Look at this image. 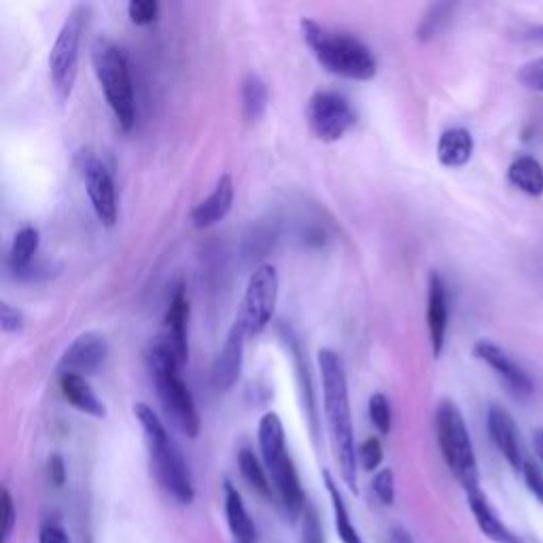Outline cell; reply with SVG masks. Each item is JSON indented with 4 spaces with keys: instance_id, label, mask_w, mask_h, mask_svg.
<instances>
[{
    "instance_id": "cell-1",
    "label": "cell",
    "mask_w": 543,
    "mask_h": 543,
    "mask_svg": "<svg viewBox=\"0 0 543 543\" xmlns=\"http://www.w3.org/2000/svg\"><path fill=\"white\" fill-rule=\"evenodd\" d=\"M319 372L323 384V406L327 416V427L340 463L342 478L346 486L357 493V444L353 429V414H350L348 380L342 357L331 348L319 350Z\"/></svg>"
},
{
    "instance_id": "cell-2",
    "label": "cell",
    "mask_w": 543,
    "mask_h": 543,
    "mask_svg": "<svg viewBox=\"0 0 543 543\" xmlns=\"http://www.w3.org/2000/svg\"><path fill=\"white\" fill-rule=\"evenodd\" d=\"M134 416L143 427L147 448H149V459L155 480L166 490L170 497L177 499L179 503L187 505L194 501L196 490L194 480H191L189 465L183 457L179 446L174 444L162 418L153 412L147 404H136Z\"/></svg>"
},
{
    "instance_id": "cell-3",
    "label": "cell",
    "mask_w": 543,
    "mask_h": 543,
    "mask_svg": "<svg viewBox=\"0 0 543 543\" xmlns=\"http://www.w3.org/2000/svg\"><path fill=\"white\" fill-rule=\"evenodd\" d=\"M304 39L323 68L350 81H370L378 73L374 51L348 32L329 30L314 20H302Z\"/></svg>"
},
{
    "instance_id": "cell-4",
    "label": "cell",
    "mask_w": 543,
    "mask_h": 543,
    "mask_svg": "<svg viewBox=\"0 0 543 543\" xmlns=\"http://www.w3.org/2000/svg\"><path fill=\"white\" fill-rule=\"evenodd\" d=\"M183 367L179 365L168 344L162 340L155 342L149 350V372L157 389L164 412L181 433L191 440L200 435V414L196 408L194 395L181 378Z\"/></svg>"
},
{
    "instance_id": "cell-5",
    "label": "cell",
    "mask_w": 543,
    "mask_h": 543,
    "mask_svg": "<svg viewBox=\"0 0 543 543\" xmlns=\"http://www.w3.org/2000/svg\"><path fill=\"white\" fill-rule=\"evenodd\" d=\"M92 66L121 130L130 132L136 124V94L126 51L109 37H98L92 43Z\"/></svg>"
},
{
    "instance_id": "cell-6",
    "label": "cell",
    "mask_w": 543,
    "mask_h": 543,
    "mask_svg": "<svg viewBox=\"0 0 543 543\" xmlns=\"http://www.w3.org/2000/svg\"><path fill=\"white\" fill-rule=\"evenodd\" d=\"M435 435L452 476L459 480L465 493L480 488V469L474 444L463 412L450 399H442L435 410Z\"/></svg>"
},
{
    "instance_id": "cell-7",
    "label": "cell",
    "mask_w": 543,
    "mask_h": 543,
    "mask_svg": "<svg viewBox=\"0 0 543 543\" xmlns=\"http://www.w3.org/2000/svg\"><path fill=\"white\" fill-rule=\"evenodd\" d=\"M257 437L261 459H264L268 474L272 476L280 501L285 503L289 514H300L304 510V490L300 478H297V469L287 452L283 420H280L276 412H266L261 416Z\"/></svg>"
},
{
    "instance_id": "cell-8",
    "label": "cell",
    "mask_w": 543,
    "mask_h": 543,
    "mask_svg": "<svg viewBox=\"0 0 543 543\" xmlns=\"http://www.w3.org/2000/svg\"><path fill=\"white\" fill-rule=\"evenodd\" d=\"M87 15H90V9L85 5H79L70 11L49 51V77L60 100H68L75 90L79 75V51L83 30L87 28Z\"/></svg>"
},
{
    "instance_id": "cell-9",
    "label": "cell",
    "mask_w": 543,
    "mask_h": 543,
    "mask_svg": "<svg viewBox=\"0 0 543 543\" xmlns=\"http://www.w3.org/2000/svg\"><path fill=\"white\" fill-rule=\"evenodd\" d=\"M308 128L323 143H336L357 124V113L350 100L334 90H319L308 100Z\"/></svg>"
},
{
    "instance_id": "cell-10",
    "label": "cell",
    "mask_w": 543,
    "mask_h": 543,
    "mask_svg": "<svg viewBox=\"0 0 543 543\" xmlns=\"http://www.w3.org/2000/svg\"><path fill=\"white\" fill-rule=\"evenodd\" d=\"M278 287V272L272 264H261L251 274L238 314L249 336L261 334L270 325L278 304Z\"/></svg>"
},
{
    "instance_id": "cell-11",
    "label": "cell",
    "mask_w": 543,
    "mask_h": 543,
    "mask_svg": "<svg viewBox=\"0 0 543 543\" xmlns=\"http://www.w3.org/2000/svg\"><path fill=\"white\" fill-rule=\"evenodd\" d=\"M81 174L85 191L90 196L92 208L98 221L107 227H113L119 217V204H117V189L113 174L102 160L94 155H85L81 162Z\"/></svg>"
},
{
    "instance_id": "cell-12",
    "label": "cell",
    "mask_w": 543,
    "mask_h": 543,
    "mask_svg": "<svg viewBox=\"0 0 543 543\" xmlns=\"http://www.w3.org/2000/svg\"><path fill=\"white\" fill-rule=\"evenodd\" d=\"M109 359V344L107 338L98 331H85L77 336L70 344L60 361H58V374H79V376H94L98 374L104 363Z\"/></svg>"
},
{
    "instance_id": "cell-13",
    "label": "cell",
    "mask_w": 543,
    "mask_h": 543,
    "mask_svg": "<svg viewBox=\"0 0 543 543\" xmlns=\"http://www.w3.org/2000/svg\"><path fill=\"white\" fill-rule=\"evenodd\" d=\"M474 357L486 363L493 370L512 395L516 397H531L535 391V384L531 376L522 370V367L505 353L501 346L490 340H478L474 344Z\"/></svg>"
},
{
    "instance_id": "cell-14",
    "label": "cell",
    "mask_w": 543,
    "mask_h": 543,
    "mask_svg": "<svg viewBox=\"0 0 543 543\" xmlns=\"http://www.w3.org/2000/svg\"><path fill=\"white\" fill-rule=\"evenodd\" d=\"M247 327L240 319L234 321L230 334L225 338V344L221 353L217 355L213 370H210V382H213V389L219 393H227L234 384L238 382L242 374V363H244V340H247Z\"/></svg>"
},
{
    "instance_id": "cell-15",
    "label": "cell",
    "mask_w": 543,
    "mask_h": 543,
    "mask_svg": "<svg viewBox=\"0 0 543 543\" xmlns=\"http://www.w3.org/2000/svg\"><path fill=\"white\" fill-rule=\"evenodd\" d=\"M486 425L490 440H493L495 448L503 454V459L510 463L514 471H522V465L527 461V457L522 454L520 437L512 414L501 406H490L486 414Z\"/></svg>"
},
{
    "instance_id": "cell-16",
    "label": "cell",
    "mask_w": 543,
    "mask_h": 543,
    "mask_svg": "<svg viewBox=\"0 0 543 543\" xmlns=\"http://www.w3.org/2000/svg\"><path fill=\"white\" fill-rule=\"evenodd\" d=\"M448 319H450V310H448L446 283L440 274L431 272L429 291H427V327H429V340H431V350L435 359H440L444 353L446 336H448Z\"/></svg>"
},
{
    "instance_id": "cell-17",
    "label": "cell",
    "mask_w": 543,
    "mask_h": 543,
    "mask_svg": "<svg viewBox=\"0 0 543 543\" xmlns=\"http://www.w3.org/2000/svg\"><path fill=\"white\" fill-rule=\"evenodd\" d=\"M187 323H189V300L185 287H177L170 297V304L164 317V338L162 342L177 357L179 365L185 367L189 359V342H187Z\"/></svg>"
},
{
    "instance_id": "cell-18",
    "label": "cell",
    "mask_w": 543,
    "mask_h": 543,
    "mask_svg": "<svg viewBox=\"0 0 543 543\" xmlns=\"http://www.w3.org/2000/svg\"><path fill=\"white\" fill-rule=\"evenodd\" d=\"M236 198V187L234 179L230 174H221L215 189L210 191V196L198 202L191 210V223H194L198 230H206V227H213L219 221H223L234 206Z\"/></svg>"
},
{
    "instance_id": "cell-19",
    "label": "cell",
    "mask_w": 543,
    "mask_h": 543,
    "mask_svg": "<svg viewBox=\"0 0 543 543\" xmlns=\"http://www.w3.org/2000/svg\"><path fill=\"white\" fill-rule=\"evenodd\" d=\"M467 501H469V510H471V514H474L480 531L490 541H495V543H522V539L514 531L507 529V524L499 518L495 507L490 505V501L482 493V488L467 493Z\"/></svg>"
},
{
    "instance_id": "cell-20",
    "label": "cell",
    "mask_w": 543,
    "mask_h": 543,
    "mask_svg": "<svg viewBox=\"0 0 543 543\" xmlns=\"http://www.w3.org/2000/svg\"><path fill=\"white\" fill-rule=\"evenodd\" d=\"M58 384H60L62 397L75 410H79L83 414H90L94 418H104V416H107V408H104V404L98 399L96 391L92 389V384L87 382L85 376H79V374H60Z\"/></svg>"
},
{
    "instance_id": "cell-21",
    "label": "cell",
    "mask_w": 543,
    "mask_h": 543,
    "mask_svg": "<svg viewBox=\"0 0 543 543\" xmlns=\"http://www.w3.org/2000/svg\"><path fill=\"white\" fill-rule=\"evenodd\" d=\"M474 155V136L465 128H450L437 140V162L446 168H463Z\"/></svg>"
},
{
    "instance_id": "cell-22",
    "label": "cell",
    "mask_w": 543,
    "mask_h": 543,
    "mask_svg": "<svg viewBox=\"0 0 543 543\" xmlns=\"http://www.w3.org/2000/svg\"><path fill=\"white\" fill-rule=\"evenodd\" d=\"M39 247H41V232L37 230V227L34 225L22 227V230L13 236V242H11L9 257H7L9 270L15 276H26L28 270L32 268L34 255L39 253Z\"/></svg>"
},
{
    "instance_id": "cell-23",
    "label": "cell",
    "mask_w": 543,
    "mask_h": 543,
    "mask_svg": "<svg viewBox=\"0 0 543 543\" xmlns=\"http://www.w3.org/2000/svg\"><path fill=\"white\" fill-rule=\"evenodd\" d=\"M225 516H227V524H230L236 541L255 543V539H257L255 524L247 512V507H244V503H242L240 493L230 482H225Z\"/></svg>"
},
{
    "instance_id": "cell-24",
    "label": "cell",
    "mask_w": 543,
    "mask_h": 543,
    "mask_svg": "<svg viewBox=\"0 0 543 543\" xmlns=\"http://www.w3.org/2000/svg\"><path fill=\"white\" fill-rule=\"evenodd\" d=\"M507 179L531 198L543 196V166L531 155H520L507 170Z\"/></svg>"
},
{
    "instance_id": "cell-25",
    "label": "cell",
    "mask_w": 543,
    "mask_h": 543,
    "mask_svg": "<svg viewBox=\"0 0 543 543\" xmlns=\"http://www.w3.org/2000/svg\"><path fill=\"white\" fill-rule=\"evenodd\" d=\"M240 102H242V113L249 121H259L264 117L268 102H270V92L266 81L259 75H247L240 85Z\"/></svg>"
},
{
    "instance_id": "cell-26",
    "label": "cell",
    "mask_w": 543,
    "mask_h": 543,
    "mask_svg": "<svg viewBox=\"0 0 543 543\" xmlns=\"http://www.w3.org/2000/svg\"><path fill=\"white\" fill-rule=\"evenodd\" d=\"M238 467L242 478L247 480V484L259 493L261 497H272V484L266 474V467L261 465L257 459V454L251 448H242L238 454Z\"/></svg>"
},
{
    "instance_id": "cell-27",
    "label": "cell",
    "mask_w": 543,
    "mask_h": 543,
    "mask_svg": "<svg viewBox=\"0 0 543 543\" xmlns=\"http://www.w3.org/2000/svg\"><path fill=\"white\" fill-rule=\"evenodd\" d=\"M452 11H454V5H446V3L431 5L427 13L420 17V22L416 26V39L420 43H429L435 37H440L452 20Z\"/></svg>"
},
{
    "instance_id": "cell-28",
    "label": "cell",
    "mask_w": 543,
    "mask_h": 543,
    "mask_svg": "<svg viewBox=\"0 0 543 543\" xmlns=\"http://www.w3.org/2000/svg\"><path fill=\"white\" fill-rule=\"evenodd\" d=\"M325 484H327V490H329V497H331V505H334V516H336V529H338V535L342 539V543H363L359 531L353 527V522H350V516H348V510H346V503L340 495V488L338 484L334 482V478H331L327 471H325Z\"/></svg>"
},
{
    "instance_id": "cell-29",
    "label": "cell",
    "mask_w": 543,
    "mask_h": 543,
    "mask_svg": "<svg viewBox=\"0 0 543 543\" xmlns=\"http://www.w3.org/2000/svg\"><path fill=\"white\" fill-rule=\"evenodd\" d=\"M367 410H370V420L376 427V431L380 435H389L393 427V410H391L389 399L382 393H374L370 397V406H367Z\"/></svg>"
},
{
    "instance_id": "cell-30",
    "label": "cell",
    "mask_w": 543,
    "mask_h": 543,
    "mask_svg": "<svg viewBox=\"0 0 543 543\" xmlns=\"http://www.w3.org/2000/svg\"><path fill=\"white\" fill-rule=\"evenodd\" d=\"M128 15L136 26H149L160 17V3H155V0H132L128 5Z\"/></svg>"
},
{
    "instance_id": "cell-31",
    "label": "cell",
    "mask_w": 543,
    "mask_h": 543,
    "mask_svg": "<svg viewBox=\"0 0 543 543\" xmlns=\"http://www.w3.org/2000/svg\"><path fill=\"white\" fill-rule=\"evenodd\" d=\"M518 81L531 92L543 94V58L531 60L518 70Z\"/></svg>"
},
{
    "instance_id": "cell-32",
    "label": "cell",
    "mask_w": 543,
    "mask_h": 543,
    "mask_svg": "<svg viewBox=\"0 0 543 543\" xmlns=\"http://www.w3.org/2000/svg\"><path fill=\"white\" fill-rule=\"evenodd\" d=\"M374 495L382 505H393L395 501V474L393 469H380L372 482Z\"/></svg>"
},
{
    "instance_id": "cell-33",
    "label": "cell",
    "mask_w": 543,
    "mask_h": 543,
    "mask_svg": "<svg viewBox=\"0 0 543 543\" xmlns=\"http://www.w3.org/2000/svg\"><path fill=\"white\" fill-rule=\"evenodd\" d=\"M382 444L378 437H367V440L359 446V463L365 471H374L380 467L382 463Z\"/></svg>"
},
{
    "instance_id": "cell-34",
    "label": "cell",
    "mask_w": 543,
    "mask_h": 543,
    "mask_svg": "<svg viewBox=\"0 0 543 543\" xmlns=\"http://www.w3.org/2000/svg\"><path fill=\"white\" fill-rule=\"evenodd\" d=\"M520 474L524 478V484H527V488H529V493L537 499L539 505H543V469L537 463H533L531 459H527L522 465Z\"/></svg>"
},
{
    "instance_id": "cell-35",
    "label": "cell",
    "mask_w": 543,
    "mask_h": 543,
    "mask_svg": "<svg viewBox=\"0 0 543 543\" xmlns=\"http://www.w3.org/2000/svg\"><path fill=\"white\" fill-rule=\"evenodd\" d=\"M24 314L20 308L11 306L9 302L0 304V327H3L5 334H20L24 329Z\"/></svg>"
},
{
    "instance_id": "cell-36",
    "label": "cell",
    "mask_w": 543,
    "mask_h": 543,
    "mask_svg": "<svg viewBox=\"0 0 543 543\" xmlns=\"http://www.w3.org/2000/svg\"><path fill=\"white\" fill-rule=\"evenodd\" d=\"M13 527H15V505L9 490L3 488V543H9Z\"/></svg>"
},
{
    "instance_id": "cell-37",
    "label": "cell",
    "mask_w": 543,
    "mask_h": 543,
    "mask_svg": "<svg viewBox=\"0 0 543 543\" xmlns=\"http://www.w3.org/2000/svg\"><path fill=\"white\" fill-rule=\"evenodd\" d=\"M47 476H49V482L54 486H62L66 482V465H64V459L60 457V454H54V457H49L47 461Z\"/></svg>"
},
{
    "instance_id": "cell-38",
    "label": "cell",
    "mask_w": 543,
    "mask_h": 543,
    "mask_svg": "<svg viewBox=\"0 0 543 543\" xmlns=\"http://www.w3.org/2000/svg\"><path fill=\"white\" fill-rule=\"evenodd\" d=\"M39 543H70V539L58 524H45L39 533Z\"/></svg>"
},
{
    "instance_id": "cell-39",
    "label": "cell",
    "mask_w": 543,
    "mask_h": 543,
    "mask_svg": "<svg viewBox=\"0 0 543 543\" xmlns=\"http://www.w3.org/2000/svg\"><path fill=\"white\" fill-rule=\"evenodd\" d=\"M304 543H323L319 520H317V516H314V514L306 516V522H304Z\"/></svg>"
},
{
    "instance_id": "cell-40",
    "label": "cell",
    "mask_w": 543,
    "mask_h": 543,
    "mask_svg": "<svg viewBox=\"0 0 543 543\" xmlns=\"http://www.w3.org/2000/svg\"><path fill=\"white\" fill-rule=\"evenodd\" d=\"M533 448H535V454H537L539 463L543 465V427L533 431Z\"/></svg>"
},
{
    "instance_id": "cell-41",
    "label": "cell",
    "mask_w": 543,
    "mask_h": 543,
    "mask_svg": "<svg viewBox=\"0 0 543 543\" xmlns=\"http://www.w3.org/2000/svg\"><path fill=\"white\" fill-rule=\"evenodd\" d=\"M393 539H395V543H414L412 541V537H410V533H406V531H395V535H393Z\"/></svg>"
},
{
    "instance_id": "cell-42",
    "label": "cell",
    "mask_w": 543,
    "mask_h": 543,
    "mask_svg": "<svg viewBox=\"0 0 543 543\" xmlns=\"http://www.w3.org/2000/svg\"><path fill=\"white\" fill-rule=\"evenodd\" d=\"M527 39H531V41H543V26L531 28L529 34H527Z\"/></svg>"
},
{
    "instance_id": "cell-43",
    "label": "cell",
    "mask_w": 543,
    "mask_h": 543,
    "mask_svg": "<svg viewBox=\"0 0 543 543\" xmlns=\"http://www.w3.org/2000/svg\"><path fill=\"white\" fill-rule=\"evenodd\" d=\"M236 543H240V541H236Z\"/></svg>"
}]
</instances>
